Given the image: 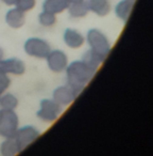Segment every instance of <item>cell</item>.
Segmentation results:
<instances>
[{"label": "cell", "instance_id": "7402d4cb", "mask_svg": "<svg viewBox=\"0 0 153 156\" xmlns=\"http://www.w3.org/2000/svg\"><path fill=\"white\" fill-rule=\"evenodd\" d=\"M1 1H2L5 5H8V7H14L16 2V0H1Z\"/></svg>", "mask_w": 153, "mask_h": 156}, {"label": "cell", "instance_id": "7a4b0ae2", "mask_svg": "<svg viewBox=\"0 0 153 156\" xmlns=\"http://www.w3.org/2000/svg\"><path fill=\"white\" fill-rule=\"evenodd\" d=\"M85 41L89 46V49L93 50L101 58L105 60L112 50V43L108 37L97 28H91L87 31Z\"/></svg>", "mask_w": 153, "mask_h": 156}, {"label": "cell", "instance_id": "9c48e42d", "mask_svg": "<svg viewBox=\"0 0 153 156\" xmlns=\"http://www.w3.org/2000/svg\"><path fill=\"white\" fill-rule=\"evenodd\" d=\"M78 94L75 93L68 85H63L55 88L52 93V100L58 103L62 107H68L78 98Z\"/></svg>", "mask_w": 153, "mask_h": 156}, {"label": "cell", "instance_id": "44dd1931", "mask_svg": "<svg viewBox=\"0 0 153 156\" xmlns=\"http://www.w3.org/2000/svg\"><path fill=\"white\" fill-rule=\"evenodd\" d=\"M11 86V79L8 75L0 74V96L2 95Z\"/></svg>", "mask_w": 153, "mask_h": 156}, {"label": "cell", "instance_id": "2e32d148", "mask_svg": "<svg viewBox=\"0 0 153 156\" xmlns=\"http://www.w3.org/2000/svg\"><path fill=\"white\" fill-rule=\"evenodd\" d=\"M68 14L72 18H83L88 14L89 10L87 7L86 0L81 3H71L68 7Z\"/></svg>", "mask_w": 153, "mask_h": 156}, {"label": "cell", "instance_id": "30bf717a", "mask_svg": "<svg viewBox=\"0 0 153 156\" xmlns=\"http://www.w3.org/2000/svg\"><path fill=\"white\" fill-rule=\"evenodd\" d=\"M63 41L65 45L71 49H79L85 43V37L73 28H66L63 33Z\"/></svg>", "mask_w": 153, "mask_h": 156}, {"label": "cell", "instance_id": "9a60e30c", "mask_svg": "<svg viewBox=\"0 0 153 156\" xmlns=\"http://www.w3.org/2000/svg\"><path fill=\"white\" fill-rule=\"evenodd\" d=\"M20 149L14 138H5L0 144V155L1 156H16L20 153Z\"/></svg>", "mask_w": 153, "mask_h": 156}, {"label": "cell", "instance_id": "6da1fadb", "mask_svg": "<svg viewBox=\"0 0 153 156\" xmlns=\"http://www.w3.org/2000/svg\"><path fill=\"white\" fill-rule=\"evenodd\" d=\"M65 73H66L67 85L78 95H80L85 87L91 83L97 71L85 63L82 59H80L68 63Z\"/></svg>", "mask_w": 153, "mask_h": 156}, {"label": "cell", "instance_id": "8992f818", "mask_svg": "<svg viewBox=\"0 0 153 156\" xmlns=\"http://www.w3.org/2000/svg\"><path fill=\"white\" fill-rule=\"evenodd\" d=\"M39 136H41V132L35 126L25 125L18 128L13 138L16 140L20 151H24L31 143H33L35 140H37Z\"/></svg>", "mask_w": 153, "mask_h": 156}, {"label": "cell", "instance_id": "8fae6325", "mask_svg": "<svg viewBox=\"0 0 153 156\" xmlns=\"http://www.w3.org/2000/svg\"><path fill=\"white\" fill-rule=\"evenodd\" d=\"M5 20L9 27H11L13 29H19L26 23V13L14 7L7 11Z\"/></svg>", "mask_w": 153, "mask_h": 156}, {"label": "cell", "instance_id": "4fadbf2b", "mask_svg": "<svg viewBox=\"0 0 153 156\" xmlns=\"http://www.w3.org/2000/svg\"><path fill=\"white\" fill-rule=\"evenodd\" d=\"M135 5V0H120L117 5H115V14L117 18L123 23H127L130 18L131 12Z\"/></svg>", "mask_w": 153, "mask_h": 156}, {"label": "cell", "instance_id": "5b68a950", "mask_svg": "<svg viewBox=\"0 0 153 156\" xmlns=\"http://www.w3.org/2000/svg\"><path fill=\"white\" fill-rule=\"evenodd\" d=\"M24 50L29 57L35 59H46L51 50V46L46 40L33 37L26 40L24 44Z\"/></svg>", "mask_w": 153, "mask_h": 156}, {"label": "cell", "instance_id": "cb8c5ba5", "mask_svg": "<svg viewBox=\"0 0 153 156\" xmlns=\"http://www.w3.org/2000/svg\"><path fill=\"white\" fill-rule=\"evenodd\" d=\"M1 59H3V50H2V48L0 47V60Z\"/></svg>", "mask_w": 153, "mask_h": 156}, {"label": "cell", "instance_id": "ffe728a7", "mask_svg": "<svg viewBox=\"0 0 153 156\" xmlns=\"http://www.w3.org/2000/svg\"><path fill=\"white\" fill-rule=\"evenodd\" d=\"M35 5H36V0H16L14 7L26 13L34 9Z\"/></svg>", "mask_w": 153, "mask_h": 156}, {"label": "cell", "instance_id": "ac0fdd59", "mask_svg": "<svg viewBox=\"0 0 153 156\" xmlns=\"http://www.w3.org/2000/svg\"><path fill=\"white\" fill-rule=\"evenodd\" d=\"M18 98L11 92H5L0 96V109L15 110L18 107Z\"/></svg>", "mask_w": 153, "mask_h": 156}, {"label": "cell", "instance_id": "277c9868", "mask_svg": "<svg viewBox=\"0 0 153 156\" xmlns=\"http://www.w3.org/2000/svg\"><path fill=\"white\" fill-rule=\"evenodd\" d=\"M63 112V107L52 98H43L39 102V109L36 111V117L45 123H53Z\"/></svg>", "mask_w": 153, "mask_h": 156}, {"label": "cell", "instance_id": "52a82bcc", "mask_svg": "<svg viewBox=\"0 0 153 156\" xmlns=\"http://www.w3.org/2000/svg\"><path fill=\"white\" fill-rule=\"evenodd\" d=\"M47 66L52 73H63L68 65V57L62 49H51L46 57Z\"/></svg>", "mask_w": 153, "mask_h": 156}, {"label": "cell", "instance_id": "603a6c76", "mask_svg": "<svg viewBox=\"0 0 153 156\" xmlns=\"http://www.w3.org/2000/svg\"><path fill=\"white\" fill-rule=\"evenodd\" d=\"M85 0H68L69 5H71V3H81V2H84Z\"/></svg>", "mask_w": 153, "mask_h": 156}, {"label": "cell", "instance_id": "d6986e66", "mask_svg": "<svg viewBox=\"0 0 153 156\" xmlns=\"http://www.w3.org/2000/svg\"><path fill=\"white\" fill-rule=\"evenodd\" d=\"M38 23L43 27H47V28L52 27L56 23V15L47 11H42L38 14Z\"/></svg>", "mask_w": 153, "mask_h": 156}, {"label": "cell", "instance_id": "ba28073f", "mask_svg": "<svg viewBox=\"0 0 153 156\" xmlns=\"http://www.w3.org/2000/svg\"><path fill=\"white\" fill-rule=\"evenodd\" d=\"M26 73V64L19 58H9L0 60V74L20 76Z\"/></svg>", "mask_w": 153, "mask_h": 156}, {"label": "cell", "instance_id": "e0dca14e", "mask_svg": "<svg viewBox=\"0 0 153 156\" xmlns=\"http://www.w3.org/2000/svg\"><path fill=\"white\" fill-rule=\"evenodd\" d=\"M82 60L84 61L85 63H87L89 66L95 69L96 71H98L99 67L101 66L104 61H105L103 58H101L99 55H97L96 52H94L93 50H91V49H87L86 51L83 54Z\"/></svg>", "mask_w": 153, "mask_h": 156}, {"label": "cell", "instance_id": "5bb4252c", "mask_svg": "<svg viewBox=\"0 0 153 156\" xmlns=\"http://www.w3.org/2000/svg\"><path fill=\"white\" fill-rule=\"evenodd\" d=\"M68 7V0H45L43 2V11H47L54 15L63 13Z\"/></svg>", "mask_w": 153, "mask_h": 156}, {"label": "cell", "instance_id": "3957f363", "mask_svg": "<svg viewBox=\"0 0 153 156\" xmlns=\"http://www.w3.org/2000/svg\"><path fill=\"white\" fill-rule=\"evenodd\" d=\"M19 128V118L15 110L0 109V137L13 138Z\"/></svg>", "mask_w": 153, "mask_h": 156}, {"label": "cell", "instance_id": "7c38bea8", "mask_svg": "<svg viewBox=\"0 0 153 156\" xmlns=\"http://www.w3.org/2000/svg\"><path fill=\"white\" fill-rule=\"evenodd\" d=\"M86 3L89 12H93L100 17L108 15L112 10V3L110 0H86Z\"/></svg>", "mask_w": 153, "mask_h": 156}]
</instances>
